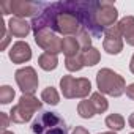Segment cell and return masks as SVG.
Segmentation results:
<instances>
[{
  "instance_id": "1",
  "label": "cell",
  "mask_w": 134,
  "mask_h": 134,
  "mask_svg": "<svg viewBox=\"0 0 134 134\" xmlns=\"http://www.w3.org/2000/svg\"><path fill=\"white\" fill-rule=\"evenodd\" d=\"M84 30L76 11V2H54V32L65 36H77Z\"/></svg>"
},
{
  "instance_id": "2",
  "label": "cell",
  "mask_w": 134,
  "mask_h": 134,
  "mask_svg": "<svg viewBox=\"0 0 134 134\" xmlns=\"http://www.w3.org/2000/svg\"><path fill=\"white\" fill-rule=\"evenodd\" d=\"M96 85L99 88V93L114 98H118L126 92L125 79L110 68H103L96 73Z\"/></svg>"
},
{
  "instance_id": "3",
  "label": "cell",
  "mask_w": 134,
  "mask_h": 134,
  "mask_svg": "<svg viewBox=\"0 0 134 134\" xmlns=\"http://www.w3.org/2000/svg\"><path fill=\"white\" fill-rule=\"evenodd\" d=\"M33 134H68L65 120L55 112H41L32 123Z\"/></svg>"
},
{
  "instance_id": "4",
  "label": "cell",
  "mask_w": 134,
  "mask_h": 134,
  "mask_svg": "<svg viewBox=\"0 0 134 134\" xmlns=\"http://www.w3.org/2000/svg\"><path fill=\"white\" fill-rule=\"evenodd\" d=\"M76 2V11L77 16L81 19V24L84 27V30H87L92 36L95 38H101V33L104 30L99 29V25L96 24V8H98V2L96 0H74Z\"/></svg>"
},
{
  "instance_id": "5",
  "label": "cell",
  "mask_w": 134,
  "mask_h": 134,
  "mask_svg": "<svg viewBox=\"0 0 134 134\" xmlns=\"http://www.w3.org/2000/svg\"><path fill=\"white\" fill-rule=\"evenodd\" d=\"M44 3L41 2H29V0H11V2H2L0 3V10L2 14H14L16 18L25 19V18H36L41 10H43Z\"/></svg>"
},
{
  "instance_id": "6",
  "label": "cell",
  "mask_w": 134,
  "mask_h": 134,
  "mask_svg": "<svg viewBox=\"0 0 134 134\" xmlns=\"http://www.w3.org/2000/svg\"><path fill=\"white\" fill-rule=\"evenodd\" d=\"M41 109V101L33 96V95H22L19 103L16 106H13L11 112H10V118L13 123H27L33 115L35 112H38Z\"/></svg>"
},
{
  "instance_id": "7",
  "label": "cell",
  "mask_w": 134,
  "mask_h": 134,
  "mask_svg": "<svg viewBox=\"0 0 134 134\" xmlns=\"http://www.w3.org/2000/svg\"><path fill=\"white\" fill-rule=\"evenodd\" d=\"M60 88L65 98H85L92 92V82L87 77H74V76H63L60 79Z\"/></svg>"
},
{
  "instance_id": "8",
  "label": "cell",
  "mask_w": 134,
  "mask_h": 134,
  "mask_svg": "<svg viewBox=\"0 0 134 134\" xmlns=\"http://www.w3.org/2000/svg\"><path fill=\"white\" fill-rule=\"evenodd\" d=\"M14 79L18 87L21 88V92L24 95H33L38 88V74L36 71L32 68V66H24V68H19L14 73Z\"/></svg>"
},
{
  "instance_id": "9",
  "label": "cell",
  "mask_w": 134,
  "mask_h": 134,
  "mask_svg": "<svg viewBox=\"0 0 134 134\" xmlns=\"http://www.w3.org/2000/svg\"><path fill=\"white\" fill-rule=\"evenodd\" d=\"M118 18V11L115 8V5L107 0H101L98 2V8H96V24L99 25L101 30H107L110 27L115 25V21Z\"/></svg>"
},
{
  "instance_id": "10",
  "label": "cell",
  "mask_w": 134,
  "mask_h": 134,
  "mask_svg": "<svg viewBox=\"0 0 134 134\" xmlns=\"http://www.w3.org/2000/svg\"><path fill=\"white\" fill-rule=\"evenodd\" d=\"M62 40L63 38H58V35L52 30H38V32H35L36 44L44 52H49V54L57 55L58 52H62Z\"/></svg>"
},
{
  "instance_id": "11",
  "label": "cell",
  "mask_w": 134,
  "mask_h": 134,
  "mask_svg": "<svg viewBox=\"0 0 134 134\" xmlns=\"http://www.w3.org/2000/svg\"><path fill=\"white\" fill-rule=\"evenodd\" d=\"M103 47L110 55H118L123 51V36H121L118 24H115L114 27H110V29H107L104 32Z\"/></svg>"
},
{
  "instance_id": "12",
  "label": "cell",
  "mask_w": 134,
  "mask_h": 134,
  "mask_svg": "<svg viewBox=\"0 0 134 134\" xmlns=\"http://www.w3.org/2000/svg\"><path fill=\"white\" fill-rule=\"evenodd\" d=\"M10 60L13 63H25L32 58V49L25 41H16L10 49Z\"/></svg>"
},
{
  "instance_id": "13",
  "label": "cell",
  "mask_w": 134,
  "mask_h": 134,
  "mask_svg": "<svg viewBox=\"0 0 134 134\" xmlns=\"http://www.w3.org/2000/svg\"><path fill=\"white\" fill-rule=\"evenodd\" d=\"M8 30H10V35L11 36H16V38H25L30 30H32V24H29L25 19H21V18H16L13 16L8 22Z\"/></svg>"
},
{
  "instance_id": "14",
  "label": "cell",
  "mask_w": 134,
  "mask_h": 134,
  "mask_svg": "<svg viewBox=\"0 0 134 134\" xmlns=\"http://www.w3.org/2000/svg\"><path fill=\"white\" fill-rule=\"evenodd\" d=\"M118 27L126 44L134 46V16H125L123 19H120Z\"/></svg>"
},
{
  "instance_id": "15",
  "label": "cell",
  "mask_w": 134,
  "mask_h": 134,
  "mask_svg": "<svg viewBox=\"0 0 134 134\" xmlns=\"http://www.w3.org/2000/svg\"><path fill=\"white\" fill-rule=\"evenodd\" d=\"M62 52L66 55V58L79 55L82 52L81 44H79V40L76 36H65L62 40Z\"/></svg>"
},
{
  "instance_id": "16",
  "label": "cell",
  "mask_w": 134,
  "mask_h": 134,
  "mask_svg": "<svg viewBox=\"0 0 134 134\" xmlns=\"http://www.w3.org/2000/svg\"><path fill=\"white\" fill-rule=\"evenodd\" d=\"M38 65H40V68L44 70V71H52V70L57 68V65H58V57L55 54L43 52L38 57Z\"/></svg>"
},
{
  "instance_id": "17",
  "label": "cell",
  "mask_w": 134,
  "mask_h": 134,
  "mask_svg": "<svg viewBox=\"0 0 134 134\" xmlns=\"http://www.w3.org/2000/svg\"><path fill=\"white\" fill-rule=\"evenodd\" d=\"M82 60H84V65L85 66H95L96 63H99V58H101V54L96 47H88V49H84L82 52Z\"/></svg>"
},
{
  "instance_id": "18",
  "label": "cell",
  "mask_w": 134,
  "mask_h": 134,
  "mask_svg": "<svg viewBox=\"0 0 134 134\" xmlns=\"http://www.w3.org/2000/svg\"><path fill=\"white\" fill-rule=\"evenodd\" d=\"M90 103H92V106H93V109H95L96 114H104V112L109 109V103H107V99H106V98L103 96V93H99V92L92 93V96H90Z\"/></svg>"
},
{
  "instance_id": "19",
  "label": "cell",
  "mask_w": 134,
  "mask_h": 134,
  "mask_svg": "<svg viewBox=\"0 0 134 134\" xmlns=\"http://www.w3.org/2000/svg\"><path fill=\"white\" fill-rule=\"evenodd\" d=\"M104 123L112 131H121L125 128V118L120 114H110V115H107L106 120H104Z\"/></svg>"
},
{
  "instance_id": "20",
  "label": "cell",
  "mask_w": 134,
  "mask_h": 134,
  "mask_svg": "<svg viewBox=\"0 0 134 134\" xmlns=\"http://www.w3.org/2000/svg\"><path fill=\"white\" fill-rule=\"evenodd\" d=\"M41 101H44L49 106H57L58 101H60V95L54 87H46L41 92Z\"/></svg>"
},
{
  "instance_id": "21",
  "label": "cell",
  "mask_w": 134,
  "mask_h": 134,
  "mask_svg": "<svg viewBox=\"0 0 134 134\" xmlns=\"http://www.w3.org/2000/svg\"><path fill=\"white\" fill-rule=\"evenodd\" d=\"M77 114H79L82 118H93V117L96 115V112H95V109H93L90 99H84V101H81V103L77 104Z\"/></svg>"
},
{
  "instance_id": "22",
  "label": "cell",
  "mask_w": 134,
  "mask_h": 134,
  "mask_svg": "<svg viewBox=\"0 0 134 134\" xmlns=\"http://www.w3.org/2000/svg\"><path fill=\"white\" fill-rule=\"evenodd\" d=\"M65 66L68 71H81L84 68V60H82V54L76 55V57H70L65 60Z\"/></svg>"
},
{
  "instance_id": "23",
  "label": "cell",
  "mask_w": 134,
  "mask_h": 134,
  "mask_svg": "<svg viewBox=\"0 0 134 134\" xmlns=\"http://www.w3.org/2000/svg\"><path fill=\"white\" fill-rule=\"evenodd\" d=\"M14 98V90L10 85H3L0 87V103L2 104H10Z\"/></svg>"
},
{
  "instance_id": "24",
  "label": "cell",
  "mask_w": 134,
  "mask_h": 134,
  "mask_svg": "<svg viewBox=\"0 0 134 134\" xmlns=\"http://www.w3.org/2000/svg\"><path fill=\"white\" fill-rule=\"evenodd\" d=\"M76 38L79 40V44H81V49H82V51L92 47V38H90V33H88L87 30H82Z\"/></svg>"
},
{
  "instance_id": "25",
  "label": "cell",
  "mask_w": 134,
  "mask_h": 134,
  "mask_svg": "<svg viewBox=\"0 0 134 134\" xmlns=\"http://www.w3.org/2000/svg\"><path fill=\"white\" fill-rule=\"evenodd\" d=\"M0 30H2V44H0V49H5L7 46H8V43H10V36H8V33H7V25L2 22V27H0Z\"/></svg>"
},
{
  "instance_id": "26",
  "label": "cell",
  "mask_w": 134,
  "mask_h": 134,
  "mask_svg": "<svg viewBox=\"0 0 134 134\" xmlns=\"http://www.w3.org/2000/svg\"><path fill=\"white\" fill-rule=\"evenodd\" d=\"M0 120H2V131H7L8 123H10L11 118H8V115H7L5 112H0Z\"/></svg>"
},
{
  "instance_id": "27",
  "label": "cell",
  "mask_w": 134,
  "mask_h": 134,
  "mask_svg": "<svg viewBox=\"0 0 134 134\" xmlns=\"http://www.w3.org/2000/svg\"><path fill=\"white\" fill-rule=\"evenodd\" d=\"M126 96L134 101V84H129V85L126 87Z\"/></svg>"
},
{
  "instance_id": "28",
  "label": "cell",
  "mask_w": 134,
  "mask_h": 134,
  "mask_svg": "<svg viewBox=\"0 0 134 134\" xmlns=\"http://www.w3.org/2000/svg\"><path fill=\"white\" fill-rule=\"evenodd\" d=\"M73 134H88V131L84 126H76L74 131H73Z\"/></svg>"
},
{
  "instance_id": "29",
  "label": "cell",
  "mask_w": 134,
  "mask_h": 134,
  "mask_svg": "<svg viewBox=\"0 0 134 134\" xmlns=\"http://www.w3.org/2000/svg\"><path fill=\"white\" fill-rule=\"evenodd\" d=\"M129 71L134 74V54H132V57H131V62H129Z\"/></svg>"
},
{
  "instance_id": "30",
  "label": "cell",
  "mask_w": 134,
  "mask_h": 134,
  "mask_svg": "<svg viewBox=\"0 0 134 134\" xmlns=\"http://www.w3.org/2000/svg\"><path fill=\"white\" fill-rule=\"evenodd\" d=\"M128 123H129V126H131V128H134V112L129 115V118H128Z\"/></svg>"
},
{
  "instance_id": "31",
  "label": "cell",
  "mask_w": 134,
  "mask_h": 134,
  "mask_svg": "<svg viewBox=\"0 0 134 134\" xmlns=\"http://www.w3.org/2000/svg\"><path fill=\"white\" fill-rule=\"evenodd\" d=\"M98 134H117L115 131H106V132H98Z\"/></svg>"
},
{
  "instance_id": "32",
  "label": "cell",
  "mask_w": 134,
  "mask_h": 134,
  "mask_svg": "<svg viewBox=\"0 0 134 134\" xmlns=\"http://www.w3.org/2000/svg\"><path fill=\"white\" fill-rule=\"evenodd\" d=\"M2 134H14V132H11V131H2Z\"/></svg>"
},
{
  "instance_id": "33",
  "label": "cell",
  "mask_w": 134,
  "mask_h": 134,
  "mask_svg": "<svg viewBox=\"0 0 134 134\" xmlns=\"http://www.w3.org/2000/svg\"><path fill=\"white\" fill-rule=\"evenodd\" d=\"M129 134H134V132H129Z\"/></svg>"
}]
</instances>
